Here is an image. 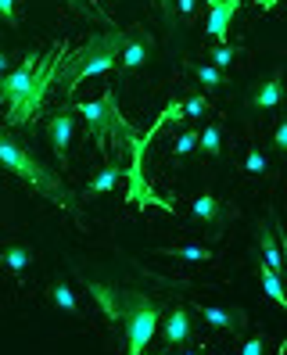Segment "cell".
I'll return each mask as SVG.
<instances>
[{
	"instance_id": "5",
	"label": "cell",
	"mask_w": 287,
	"mask_h": 355,
	"mask_svg": "<svg viewBox=\"0 0 287 355\" xmlns=\"http://www.w3.org/2000/svg\"><path fill=\"white\" fill-rule=\"evenodd\" d=\"M76 112L83 115V126H87V133L105 148V140H108V133H115L119 130V108H115V94L112 90H105V97L101 101H83V104H76Z\"/></svg>"
},
{
	"instance_id": "19",
	"label": "cell",
	"mask_w": 287,
	"mask_h": 355,
	"mask_svg": "<svg viewBox=\"0 0 287 355\" xmlns=\"http://www.w3.org/2000/svg\"><path fill=\"white\" fill-rule=\"evenodd\" d=\"M162 255H173V259H187V262H209L212 252L209 248H194V244H180V248H162Z\"/></svg>"
},
{
	"instance_id": "24",
	"label": "cell",
	"mask_w": 287,
	"mask_h": 355,
	"mask_svg": "<svg viewBox=\"0 0 287 355\" xmlns=\"http://www.w3.org/2000/svg\"><path fill=\"white\" fill-rule=\"evenodd\" d=\"M194 148H198V133H194V130L180 133V140L173 144V158H176V162H180V158H187V155H191Z\"/></svg>"
},
{
	"instance_id": "30",
	"label": "cell",
	"mask_w": 287,
	"mask_h": 355,
	"mask_svg": "<svg viewBox=\"0 0 287 355\" xmlns=\"http://www.w3.org/2000/svg\"><path fill=\"white\" fill-rule=\"evenodd\" d=\"M65 4H69L72 11H90V8H94V0H65Z\"/></svg>"
},
{
	"instance_id": "18",
	"label": "cell",
	"mask_w": 287,
	"mask_h": 355,
	"mask_svg": "<svg viewBox=\"0 0 287 355\" xmlns=\"http://www.w3.org/2000/svg\"><path fill=\"white\" fill-rule=\"evenodd\" d=\"M51 302L65 312V316H72V320L79 316V305H76V295H72L69 284H54V287H51Z\"/></svg>"
},
{
	"instance_id": "33",
	"label": "cell",
	"mask_w": 287,
	"mask_h": 355,
	"mask_svg": "<svg viewBox=\"0 0 287 355\" xmlns=\"http://www.w3.org/2000/svg\"><path fill=\"white\" fill-rule=\"evenodd\" d=\"M180 355H201V352H194V348H187V352H180Z\"/></svg>"
},
{
	"instance_id": "31",
	"label": "cell",
	"mask_w": 287,
	"mask_h": 355,
	"mask_svg": "<svg viewBox=\"0 0 287 355\" xmlns=\"http://www.w3.org/2000/svg\"><path fill=\"white\" fill-rule=\"evenodd\" d=\"M8 69H11V61H8V54H4V51H0V76H4Z\"/></svg>"
},
{
	"instance_id": "23",
	"label": "cell",
	"mask_w": 287,
	"mask_h": 355,
	"mask_svg": "<svg viewBox=\"0 0 287 355\" xmlns=\"http://www.w3.org/2000/svg\"><path fill=\"white\" fill-rule=\"evenodd\" d=\"M266 169H270V162H266V155L259 148H252L248 155H244V173H252V176H262Z\"/></svg>"
},
{
	"instance_id": "28",
	"label": "cell",
	"mask_w": 287,
	"mask_h": 355,
	"mask_svg": "<svg viewBox=\"0 0 287 355\" xmlns=\"http://www.w3.org/2000/svg\"><path fill=\"white\" fill-rule=\"evenodd\" d=\"M273 226H277V237H280V259H284V273H287V230L273 219Z\"/></svg>"
},
{
	"instance_id": "15",
	"label": "cell",
	"mask_w": 287,
	"mask_h": 355,
	"mask_svg": "<svg viewBox=\"0 0 287 355\" xmlns=\"http://www.w3.org/2000/svg\"><path fill=\"white\" fill-rule=\"evenodd\" d=\"M0 266L11 269V273H26V269L33 266V252L26 244H4L0 248Z\"/></svg>"
},
{
	"instance_id": "14",
	"label": "cell",
	"mask_w": 287,
	"mask_h": 355,
	"mask_svg": "<svg viewBox=\"0 0 287 355\" xmlns=\"http://www.w3.org/2000/svg\"><path fill=\"white\" fill-rule=\"evenodd\" d=\"M255 273H259V284H262V291H266V298L287 312V287H284V277H277L273 269H266L262 262L255 266Z\"/></svg>"
},
{
	"instance_id": "17",
	"label": "cell",
	"mask_w": 287,
	"mask_h": 355,
	"mask_svg": "<svg viewBox=\"0 0 287 355\" xmlns=\"http://www.w3.org/2000/svg\"><path fill=\"white\" fill-rule=\"evenodd\" d=\"M191 208H194V219H201V223H219L223 219V205L212 194H201Z\"/></svg>"
},
{
	"instance_id": "21",
	"label": "cell",
	"mask_w": 287,
	"mask_h": 355,
	"mask_svg": "<svg viewBox=\"0 0 287 355\" xmlns=\"http://www.w3.org/2000/svg\"><path fill=\"white\" fill-rule=\"evenodd\" d=\"M194 76H198V83L205 90H219L223 83H227V76H223L219 69H212V65H194Z\"/></svg>"
},
{
	"instance_id": "10",
	"label": "cell",
	"mask_w": 287,
	"mask_h": 355,
	"mask_svg": "<svg viewBox=\"0 0 287 355\" xmlns=\"http://www.w3.org/2000/svg\"><path fill=\"white\" fill-rule=\"evenodd\" d=\"M72 130H76V122H72V108H61V112L51 119V126H47V133H51V148H54V155H58V162H61V165H65V158H69Z\"/></svg>"
},
{
	"instance_id": "1",
	"label": "cell",
	"mask_w": 287,
	"mask_h": 355,
	"mask_svg": "<svg viewBox=\"0 0 287 355\" xmlns=\"http://www.w3.org/2000/svg\"><path fill=\"white\" fill-rule=\"evenodd\" d=\"M90 295L105 305L108 320L119 323V334L126 341V355H144L158 330V320H162V309L155 298L140 295V291H112L105 284H87Z\"/></svg>"
},
{
	"instance_id": "2",
	"label": "cell",
	"mask_w": 287,
	"mask_h": 355,
	"mask_svg": "<svg viewBox=\"0 0 287 355\" xmlns=\"http://www.w3.org/2000/svg\"><path fill=\"white\" fill-rule=\"evenodd\" d=\"M0 169H8L15 180H22L29 191H36L40 198L54 201L58 208H65V212L79 216V205H76V194L65 187V180H58L51 169L40 158H33L26 151V144L18 140L11 130L0 126Z\"/></svg>"
},
{
	"instance_id": "9",
	"label": "cell",
	"mask_w": 287,
	"mask_h": 355,
	"mask_svg": "<svg viewBox=\"0 0 287 355\" xmlns=\"http://www.w3.org/2000/svg\"><path fill=\"white\" fill-rule=\"evenodd\" d=\"M287 87H284V72H273L270 79H262L252 87V97H248V108H259V112H270L284 101Z\"/></svg>"
},
{
	"instance_id": "25",
	"label": "cell",
	"mask_w": 287,
	"mask_h": 355,
	"mask_svg": "<svg viewBox=\"0 0 287 355\" xmlns=\"http://www.w3.org/2000/svg\"><path fill=\"white\" fill-rule=\"evenodd\" d=\"M0 22H4V26H18V15H15V0H0Z\"/></svg>"
},
{
	"instance_id": "7",
	"label": "cell",
	"mask_w": 287,
	"mask_h": 355,
	"mask_svg": "<svg viewBox=\"0 0 287 355\" xmlns=\"http://www.w3.org/2000/svg\"><path fill=\"white\" fill-rule=\"evenodd\" d=\"M241 11V0H209V22H205V33L219 44L230 40V22Z\"/></svg>"
},
{
	"instance_id": "3",
	"label": "cell",
	"mask_w": 287,
	"mask_h": 355,
	"mask_svg": "<svg viewBox=\"0 0 287 355\" xmlns=\"http://www.w3.org/2000/svg\"><path fill=\"white\" fill-rule=\"evenodd\" d=\"M122 44H126V33H105V36H94L87 51L79 54L72 65V76H69V94L79 87L83 79H94V76H105L119 65V54H122Z\"/></svg>"
},
{
	"instance_id": "26",
	"label": "cell",
	"mask_w": 287,
	"mask_h": 355,
	"mask_svg": "<svg viewBox=\"0 0 287 355\" xmlns=\"http://www.w3.org/2000/svg\"><path fill=\"white\" fill-rule=\"evenodd\" d=\"M241 355H266V341H262L259 334H255V338H248V341H244Z\"/></svg>"
},
{
	"instance_id": "32",
	"label": "cell",
	"mask_w": 287,
	"mask_h": 355,
	"mask_svg": "<svg viewBox=\"0 0 287 355\" xmlns=\"http://www.w3.org/2000/svg\"><path fill=\"white\" fill-rule=\"evenodd\" d=\"M162 8H166V18H173V0H158Z\"/></svg>"
},
{
	"instance_id": "11",
	"label": "cell",
	"mask_w": 287,
	"mask_h": 355,
	"mask_svg": "<svg viewBox=\"0 0 287 355\" xmlns=\"http://www.w3.org/2000/svg\"><path fill=\"white\" fill-rule=\"evenodd\" d=\"M187 338H191V312L173 309L166 316V323H162V341L169 348H176V345H187Z\"/></svg>"
},
{
	"instance_id": "29",
	"label": "cell",
	"mask_w": 287,
	"mask_h": 355,
	"mask_svg": "<svg viewBox=\"0 0 287 355\" xmlns=\"http://www.w3.org/2000/svg\"><path fill=\"white\" fill-rule=\"evenodd\" d=\"M273 144H277L280 151H287V122H280V126H277V133H273Z\"/></svg>"
},
{
	"instance_id": "20",
	"label": "cell",
	"mask_w": 287,
	"mask_h": 355,
	"mask_svg": "<svg viewBox=\"0 0 287 355\" xmlns=\"http://www.w3.org/2000/svg\"><path fill=\"white\" fill-rule=\"evenodd\" d=\"M119 176H122V173L115 169V165H108V169H101V173L90 180L87 191H90V194H105V191H112V187L119 183Z\"/></svg>"
},
{
	"instance_id": "12",
	"label": "cell",
	"mask_w": 287,
	"mask_h": 355,
	"mask_svg": "<svg viewBox=\"0 0 287 355\" xmlns=\"http://www.w3.org/2000/svg\"><path fill=\"white\" fill-rule=\"evenodd\" d=\"M148 58H151V40L148 36H126L122 54H119V69L122 72H137Z\"/></svg>"
},
{
	"instance_id": "16",
	"label": "cell",
	"mask_w": 287,
	"mask_h": 355,
	"mask_svg": "<svg viewBox=\"0 0 287 355\" xmlns=\"http://www.w3.org/2000/svg\"><path fill=\"white\" fill-rule=\"evenodd\" d=\"M198 148H201V155H209V158L223 155V130H219V122H209L205 133H198Z\"/></svg>"
},
{
	"instance_id": "4",
	"label": "cell",
	"mask_w": 287,
	"mask_h": 355,
	"mask_svg": "<svg viewBox=\"0 0 287 355\" xmlns=\"http://www.w3.org/2000/svg\"><path fill=\"white\" fill-rule=\"evenodd\" d=\"M61 65H65V47H54L51 54L40 58V65H36V72H33V79H29V90H26L22 104H18V112L8 115V126H26V122H29L40 108H44L47 90H51V83H54V76H58Z\"/></svg>"
},
{
	"instance_id": "13",
	"label": "cell",
	"mask_w": 287,
	"mask_h": 355,
	"mask_svg": "<svg viewBox=\"0 0 287 355\" xmlns=\"http://www.w3.org/2000/svg\"><path fill=\"white\" fill-rule=\"evenodd\" d=\"M259 255H262V266L273 269L277 277H284V259H280V241L270 230V223H259Z\"/></svg>"
},
{
	"instance_id": "34",
	"label": "cell",
	"mask_w": 287,
	"mask_h": 355,
	"mask_svg": "<svg viewBox=\"0 0 287 355\" xmlns=\"http://www.w3.org/2000/svg\"><path fill=\"white\" fill-rule=\"evenodd\" d=\"M144 355H166V352H144Z\"/></svg>"
},
{
	"instance_id": "6",
	"label": "cell",
	"mask_w": 287,
	"mask_h": 355,
	"mask_svg": "<svg viewBox=\"0 0 287 355\" xmlns=\"http://www.w3.org/2000/svg\"><path fill=\"white\" fill-rule=\"evenodd\" d=\"M36 65H40V54H26L22 65L11 69V72H4V79H0V104L8 108V115L18 112V104H22V97H26V90H29V79H33Z\"/></svg>"
},
{
	"instance_id": "8",
	"label": "cell",
	"mask_w": 287,
	"mask_h": 355,
	"mask_svg": "<svg viewBox=\"0 0 287 355\" xmlns=\"http://www.w3.org/2000/svg\"><path fill=\"white\" fill-rule=\"evenodd\" d=\"M194 312H198V316L209 323L212 330H230V334H237L244 323H248V316H244L241 309H223V305H201V302H198Z\"/></svg>"
},
{
	"instance_id": "27",
	"label": "cell",
	"mask_w": 287,
	"mask_h": 355,
	"mask_svg": "<svg viewBox=\"0 0 287 355\" xmlns=\"http://www.w3.org/2000/svg\"><path fill=\"white\" fill-rule=\"evenodd\" d=\"M198 11V0H176V15L180 18H191Z\"/></svg>"
},
{
	"instance_id": "22",
	"label": "cell",
	"mask_w": 287,
	"mask_h": 355,
	"mask_svg": "<svg viewBox=\"0 0 287 355\" xmlns=\"http://www.w3.org/2000/svg\"><path fill=\"white\" fill-rule=\"evenodd\" d=\"M209 58H212V69H219V72H223V69H230V65H234L237 51H234L230 44H219V47H212V51H209Z\"/></svg>"
}]
</instances>
